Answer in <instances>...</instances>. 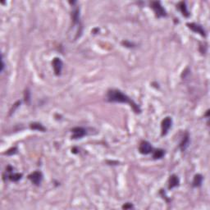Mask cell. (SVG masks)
Wrapping results in <instances>:
<instances>
[{"instance_id":"7a4b0ae2","label":"cell","mask_w":210,"mask_h":210,"mask_svg":"<svg viewBox=\"0 0 210 210\" xmlns=\"http://www.w3.org/2000/svg\"><path fill=\"white\" fill-rule=\"evenodd\" d=\"M151 8H153V10L155 12V14L158 17H166L167 16V13H166V11L165 9L163 8V7L162 6L160 2H152L150 3Z\"/></svg>"},{"instance_id":"9a60e30c","label":"cell","mask_w":210,"mask_h":210,"mask_svg":"<svg viewBox=\"0 0 210 210\" xmlns=\"http://www.w3.org/2000/svg\"><path fill=\"white\" fill-rule=\"evenodd\" d=\"M22 177V174L21 173H12L9 176V179L11 182H18Z\"/></svg>"},{"instance_id":"30bf717a","label":"cell","mask_w":210,"mask_h":210,"mask_svg":"<svg viewBox=\"0 0 210 210\" xmlns=\"http://www.w3.org/2000/svg\"><path fill=\"white\" fill-rule=\"evenodd\" d=\"M189 145H190V137H189V135L186 134V135L183 137L182 141L181 142V144H180V148H181L182 151L185 150L188 148V146H189Z\"/></svg>"},{"instance_id":"5bb4252c","label":"cell","mask_w":210,"mask_h":210,"mask_svg":"<svg viewBox=\"0 0 210 210\" xmlns=\"http://www.w3.org/2000/svg\"><path fill=\"white\" fill-rule=\"evenodd\" d=\"M164 150H162L161 149H156V150L153 152V158L154 159H160L164 156Z\"/></svg>"},{"instance_id":"6da1fadb","label":"cell","mask_w":210,"mask_h":210,"mask_svg":"<svg viewBox=\"0 0 210 210\" xmlns=\"http://www.w3.org/2000/svg\"><path fill=\"white\" fill-rule=\"evenodd\" d=\"M107 99H108L109 102L129 103L136 113H140V109H139V106L134 102L133 100H131L126 94L122 93V91L118 90H108V94H107Z\"/></svg>"},{"instance_id":"277c9868","label":"cell","mask_w":210,"mask_h":210,"mask_svg":"<svg viewBox=\"0 0 210 210\" xmlns=\"http://www.w3.org/2000/svg\"><path fill=\"white\" fill-rule=\"evenodd\" d=\"M28 177L31 180V182L34 185H40L43 180L42 173L40 172H39V171L32 172L31 175H29Z\"/></svg>"},{"instance_id":"52a82bcc","label":"cell","mask_w":210,"mask_h":210,"mask_svg":"<svg viewBox=\"0 0 210 210\" xmlns=\"http://www.w3.org/2000/svg\"><path fill=\"white\" fill-rule=\"evenodd\" d=\"M153 150V148H152V145H150V143L148 141H142L140 143L139 147V153H142V154H149Z\"/></svg>"},{"instance_id":"e0dca14e","label":"cell","mask_w":210,"mask_h":210,"mask_svg":"<svg viewBox=\"0 0 210 210\" xmlns=\"http://www.w3.org/2000/svg\"><path fill=\"white\" fill-rule=\"evenodd\" d=\"M17 148H12L11 149H9L8 151H7L5 153V154H8V155H12V154H15L17 153Z\"/></svg>"},{"instance_id":"8fae6325","label":"cell","mask_w":210,"mask_h":210,"mask_svg":"<svg viewBox=\"0 0 210 210\" xmlns=\"http://www.w3.org/2000/svg\"><path fill=\"white\" fill-rule=\"evenodd\" d=\"M202 182H203V176L200 174H197L194 177L193 186L194 187H199L201 185Z\"/></svg>"},{"instance_id":"2e32d148","label":"cell","mask_w":210,"mask_h":210,"mask_svg":"<svg viewBox=\"0 0 210 210\" xmlns=\"http://www.w3.org/2000/svg\"><path fill=\"white\" fill-rule=\"evenodd\" d=\"M25 100H26V103H30V100H31V93L29 90H26L25 91Z\"/></svg>"},{"instance_id":"ba28073f","label":"cell","mask_w":210,"mask_h":210,"mask_svg":"<svg viewBox=\"0 0 210 210\" xmlns=\"http://www.w3.org/2000/svg\"><path fill=\"white\" fill-rule=\"evenodd\" d=\"M187 26L191 30V31H193L194 32L199 33V34H201L202 36H206L205 31L200 25H199V24H196V23H188Z\"/></svg>"},{"instance_id":"ac0fdd59","label":"cell","mask_w":210,"mask_h":210,"mask_svg":"<svg viewBox=\"0 0 210 210\" xmlns=\"http://www.w3.org/2000/svg\"><path fill=\"white\" fill-rule=\"evenodd\" d=\"M131 208H133V206H132V205L130 204V203H127V204H126L125 205H123V206H122V208H125V209Z\"/></svg>"},{"instance_id":"5b68a950","label":"cell","mask_w":210,"mask_h":210,"mask_svg":"<svg viewBox=\"0 0 210 210\" xmlns=\"http://www.w3.org/2000/svg\"><path fill=\"white\" fill-rule=\"evenodd\" d=\"M53 67H54V73L56 76H60L61 73H62V70H63V63L62 62V60L58 58V57H55L54 60H53Z\"/></svg>"},{"instance_id":"4fadbf2b","label":"cell","mask_w":210,"mask_h":210,"mask_svg":"<svg viewBox=\"0 0 210 210\" xmlns=\"http://www.w3.org/2000/svg\"><path fill=\"white\" fill-rule=\"evenodd\" d=\"M31 128L33 129V130H36V131H45V127L43 125H41L40 123H38V122L31 123Z\"/></svg>"},{"instance_id":"7c38bea8","label":"cell","mask_w":210,"mask_h":210,"mask_svg":"<svg viewBox=\"0 0 210 210\" xmlns=\"http://www.w3.org/2000/svg\"><path fill=\"white\" fill-rule=\"evenodd\" d=\"M179 8L182 11V13L183 14V16L188 17H189V11L187 10V7L185 5V2H181L179 3Z\"/></svg>"},{"instance_id":"3957f363","label":"cell","mask_w":210,"mask_h":210,"mask_svg":"<svg viewBox=\"0 0 210 210\" xmlns=\"http://www.w3.org/2000/svg\"><path fill=\"white\" fill-rule=\"evenodd\" d=\"M172 120L169 116L165 117L164 119L162 121L161 123V128H162V136H166L168 134L169 129L172 127Z\"/></svg>"},{"instance_id":"8992f818","label":"cell","mask_w":210,"mask_h":210,"mask_svg":"<svg viewBox=\"0 0 210 210\" xmlns=\"http://www.w3.org/2000/svg\"><path fill=\"white\" fill-rule=\"evenodd\" d=\"M71 132H72V136L71 138L72 139H80L86 135V130L83 127H75L71 129Z\"/></svg>"},{"instance_id":"9c48e42d","label":"cell","mask_w":210,"mask_h":210,"mask_svg":"<svg viewBox=\"0 0 210 210\" xmlns=\"http://www.w3.org/2000/svg\"><path fill=\"white\" fill-rule=\"evenodd\" d=\"M179 185V178L178 176L176 175H172L169 178V185L168 188L169 189H173Z\"/></svg>"}]
</instances>
